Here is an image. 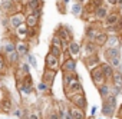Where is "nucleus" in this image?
I'll return each instance as SVG.
<instances>
[{
	"mask_svg": "<svg viewBox=\"0 0 122 119\" xmlns=\"http://www.w3.org/2000/svg\"><path fill=\"white\" fill-rule=\"evenodd\" d=\"M63 90L66 98H72L78 93H85L78 73H63Z\"/></svg>",
	"mask_w": 122,
	"mask_h": 119,
	"instance_id": "f257e3e1",
	"label": "nucleus"
},
{
	"mask_svg": "<svg viewBox=\"0 0 122 119\" xmlns=\"http://www.w3.org/2000/svg\"><path fill=\"white\" fill-rule=\"evenodd\" d=\"M57 36H59V39L62 40V52L66 49V46H68V43L73 39V35H72V30H71V27L69 26H66V25H59L57 27H56V32H55Z\"/></svg>",
	"mask_w": 122,
	"mask_h": 119,
	"instance_id": "f03ea898",
	"label": "nucleus"
},
{
	"mask_svg": "<svg viewBox=\"0 0 122 119\" xmlns=\"http://www.w3.org/2000/svg\"><path fill=\"white\" fill-rule=\"evenodd\" d=\"M0 12H2L3 16H12V15L22 12V10H20V6L16 5L15 2H12V0H2V3H0Z\"/></svg>",
	"mask_w": 122,
	"mask_h": 119,
	"instance_id": "7ed1b4c3",
	"label": "nucleus"
},
{
	"mask_svg": "<svg viewBox=\"0 0 122 119\" xmlns=\"http://www.w3.org/2000/svg\"><path fill=\"white\" fill-rule=\"evenodd\" d=\"M17 89L22 92V95L25 96H29L35 92V86H33V79H32V75H27L23 80L17 82Z\"/></svg>",
	"mask_w": 122,
	"mask_h": 119,
	"instance_id": "20e7f679",
	"label": "nucleus"
},
{
	"mask_svg": "<svg viewBox=\"0 0 122 119\" xmlns=\"http://www.w3.org/2000/svg\"><path fill=\"white\" fill-rule=\"evenodd\" d=\"M63 53H66V56H65V59L66 57H71V59H76L81 56V43L79 42H76L75 39H72L69 43H68V46H66V49L63 50Z\"/></svg>",
	"mask_w": 122,
	"mask_h": 119,
	"instance_id": "39448f33",
	"label": "nucleus"
},
{
	"mask_svg": "<svg viewBox=\"0 0 122 119\" xmlns=\"http://www.w3.org/2000/svg\"><path fill=\"white\" fill-rule=\"evenodd\" d=\"M40 16H42V10H37V12H35V13H27V15H25V25H26L29 29H39Z\"/></svg>",
	"mask_w": 122,
	"mask_h": 119,
	"instance_id": "423d86ee",
	"label": "nucleus"
},
{
	"mask_svg": "<svg viewBox=\"0 0 122 119\" xmlns=\"http://www.w3.org/2000/svg\"><path fill=\"white\" fill-rule=\"evenodd\" d=\"M45 69H49V70H53L57 73L60 70V60L57 57L52 56L50 53H47L45 56Z\"/></svg>",
	"mask_w": 122,
	"mask_h": 119,
	"instance_id": "0eeeda50",
	"label": "nucleus"
},
{
	"mask_svg": "<svg viewBox=\"0 0 122 119\" xmlns=\"http://www.w3.org/2000/svg\"><path fill=\"white\" fill-rule=\"evenodd\" d=\"M101 32H103V29H101V26H99L98 23H91V25H88L86 29H85V36H86L88 40L93 42V39H95Z\"/></svg>",
	"mask_w": 122,
	"mask_h": 119,
	"instance_id": "6e6552de",
	"label": "nucleus"
},
{
	"mask_svg": "<svg viewBox=\"0 0 122 119\" xmlns=\"http://www.w3.org/2000/svg\"><path fill=\"white\" fill-rule=\"evenodd\" d=\"M98 49H99V47H98L93 42H91V40H85V42L81 45V53H83V57H85V56L96 55Z\"/></svg>",
	"mask_w": 122,
	"mask_h": 119,
	"instance_id": "1a4fd4ad",
	"label": "nucleus"
},
{
	"mask_svg": "<svg viewBox=\"0 0 122 119\" xmlns=\"http://www.w3.org/2000/svg\"><path fill=\"white\" fill-rule=\"evenodd\" d=\"M7 23H9V26H10L12 29L19 27L20 25H23V23H25V13H23V12H17V13H15V15L9 16Z\"/></svg>",
	"mask_w": 122,
	"mask_h": 119,
	"instance_id": "9d476101",
	"label": "nucleus"
},
{
	"mask_svg": "<svg viewBox=\"0 0 122 119\" xmlns=\"http://www.w3.org/2000/svg\"><path fill=\"white\" fill-rule=\"evenodd\" d=\"M91 79H92V82H93V85H95L96 88L101 86V85H103V83H106V80H105V78H103L102 70H101L99 66L91 70Z\"/></svg>",
	"mask_w": 122,
	"mask_h": 119,
	"instance_id": "9b49d317",
	"label": "nucleus"
},
{
	"mask_svg": "<svg viewBox=\"0 0 122 119\" xmlns=\"http://www.w3.org/2000/svg\"><path fill=\"white\" fill-rule=\"evenodd\" d=\"M69 100H71V105L72 106H76V108L85 110V108H86V96H85V93L73 95L72 98H69Z\"/></svg>",
	"mask_w": 122,
	"mask_h": 119,
	"instance_id": "f8f14e48",
	"label": "nucleus"
},
{
	"mask_svg": "<svg viewBox=\"0 0 122 119\" xmlns=\"http://www.w3.org/2000/svg\"><path fill=\"white\" fill-rule=\"evenodd\" d=\"M13 52H16V42L13 39H5L2 43V52L0 53H3L5 56H9Z\"/></svg>",
	"mask_w": 122,
	"mask_h": 119,
	"instance_id": "ddd939ff",
	"label": "nucleus"
},
{
	"mask_svg": "<svg viewBox=\"0 0 122 119\" xmlns=\"http://www.w3.org/2000/svg\"><path fill=\"white\" fill-rule=\"evenodd\" d=\"M27 75H30V66L26 63V62H22L17 65V69H16V78H17V82L23 80Z\"/></svg>",
	"mask_w": 122,
	"mask_h": 119,
	"instance_id": "4468645a",
	"label": "nucleus"
},
{
	"mask_svg": "<svg viewBox=\"0 0 122 119\" xmlns=\"http://www.w3.org/2000/svg\"><path fill=\"white\" fill-rule=\"evenodd\" d=\"M26 13H35L37 10H43V0H27L26 3Z\"/></svg>",
	"mask_w": 122,
	"mask_h": 119,
	"instance_id": "2eb2a0df",
	"label": "nucleus"
},
{
	"mask_svg": "<svg viewBox=\"0 0 122 119\" xmlns=\"http://www.w3.org/2000/svg\"><path fill=\"white\" fill-rule=\"evenodd\" d=\"M76 60L71 57H66L63 65H60V69H62L63 73H76Z\"/></svg>",
	"mask_w": 122,
	"mask_h": 119,
	"instance_id": "dca6fc26",
	"label": "nucleus"
},
{
	"mask_svg": "<svg viewBox=\"0 0 122 119\" xmlns=\"http://www.w3.org/2000/svg\"><path fill=\"white\" fill-rule=\"evenodd\" d=\"M119 20H121V16H119V12H118V10L109 12V13L106 15V17L103 19V26H105V27L113 26V25H116Z\"/></svg>",
	"mask_w": 122,
	"mask_h": 119,
	"instance_id": "f3484780",
	"label": "nucleus"
},
{
	"mask_svg": "<svg viewBox=\"0 0 122 119\" xmlns=\"http://www.w3.org/2000/svg\"><path fill=\"white\" fill-rule=\"evenodd\" d=\"M109 13V9H108V6L106 5H101L99 7H96L95 10H93V19H96L98 22H103V19L106 17V15Z\"/></svg>",
	"mask_w": 122,
	"mask_h": 119,
	"instance_id": "a211bd4d",
	"label": "nucleus"
},
{
	"mask_svg": "<svg viewBox=\"0 0 122 119\" xmlns=\"http://www.w3.org/2000/svg\"><path fill=\"white\" fill-rule=\"evenodd\" d=\"M16 52L17 55L22 57V56H27L30 53V45L27 42H23V40H17L16 42Z\"/></svg>",
	"mask_w": 122,
	"mask_h": 119,
	"instance_id": "6ab92c4d",
	"label": "nucleus"
},
{
	"mask_svg": "<svg viewBox=\"0 0 122 119\" xmlns=\"http://www.w3.org/2000/svg\"><path fill=\"white\" fill-rule=\"evenodd\" d=\"M99 68H101V70H102V75H103L105 80H106V82H111V79H112V76H113L115 69H113L109 63H106V62L99 63Z\"/></svg>",
	"mask_w": 122,
	"mask_h": 119,
	"instance_id": "aec40b11",
	"label": "nucleus"
},
{
	"mask_svg": "<svg viewBox=\"0 0 122 119\" xmlns=\"http://www.w3.org/2000/svg\"><path fill=\"white\" fill-rule=\"evenodd\" d=\"M83 62H85L86 68H88L89 70H92V69H95V68L99 66V56H98V55L85 56V57H83Z\"/></svg>",
	"mask_w": 122,
	"mask_h": 119,
	"instance_id": "412c9836",
	"label": "nucleus"
},
{
	"mask_svg": "<svg viewBox=\"0 0 122 119\" xmlns=\"http://www.w3.org/2000/svg\"><path fill=\"white\" fill-rule=\"evenodd\" d=\"M55 78H56V72L53 70H49V69H45L43 70V75H42V82H45L47 86H53L55 83Z\"/></svg>",
	"mask_w": 122,
	"mask_h": 119,
	"instance_id": "4be33fe9",
	"label": "nucleus"
},
{
	"mask_svg": "<svg viewBox=\"0 0 122 119\" xmlns=\"http://www.w3.org/2000/svg\"><path fill=\"white\" fill-rule=\"evenodd\" d=\"M68 112H69V116L71 119H86V115L82 109L76 108V106H68Z\"/></svg>",
	"mask_w": 122,
	"mask_h": 119,
	"instance_id": "5701e85b",
	"label": "nucleus"
},
{
	"mask_svg": "<svg viewBox=\"0 0 122 119\" xmlns=\"http://www.w3.org/2000/svg\"><path fill=\"white\" fill-rule=\"evenodd\" d=\"M103 56H105V59H106V62H109L112 57L121 56V49H119V47H105Z\"/></svg>",
	"mask_w": 122,
	"mask_h": 119,
	"instance_id": "b1692460",
	"label": "nucleus"
},
{
	"mask_svg": "<svg viewBox=\"0 0 122 119\" xmlns=\"http://www.w3.org/2000/svg\"><path fill=\"white\" fill-rule=\"evenodd\" d=\"M15 36H16L17 40L26 42V39H27V26L23 23V25H20L19 27H16V29H15Z\"/></svg>",
	"mask_w": 122,
	"mask_h": 119,
	"instance_id": "393cba45",
	"label": "nucleus"
},
{
	"mask_svg": "<svg viewBox=\"0 0 122 119\" xmlns=\"http://www.w3.org/2000/svg\"><path fill=\"white\" fill-rule=\"evenodd\" d=\"M115 110H116V108H115L113 105H111L109 102L103 100V103H102V109H101V112H102L103 116H106V118H112L113 113H115Z\"/></svg>",
	"mask_w": 122,
	"mask_h": 119,
	"instance_id": "a878e982",
	"label": "nucleus"
},
{
	"mask_svg": "<svg viewBox=\"0 0 122 119\" xmlns=\"http://www.w3.org/2000/svg\"><path fill=\"white\" fill-rule=\"evenodd\" d=\"M98 90H99V96L102 99H106L109 95H112V86L108 82L103 83V85H101V86H98Z\"/></svg>",
	"mask_w": 122,
	"mask_h": 119,
	"instance_id": "bb28decb",
	"label": "nucleus"
},
{
	"mask_svg": "<svg viewBox=\"0 0 122 119\" xmlns=\"http://www.w3.org/2000/svg\"><path fill=\"white\" fill-rule=\"evenodd\" d=\"M108 33H105V32H101L95 39H93V43L98 46V47H105V43H106V39H108Z\"/></svg>",
	"mask_w": 122,
	"mask_h": 119,
	"instance_id": "cd10ccee",
	"label": "nucleus"
},
{
	"mask_svg": "<svg viewBox=\"0 0 122 119\" xmlns=\"http://www.w3.org/2000/svg\"><path fill=\"white\" fill-rule=\"evenodd\" d=\"M56 109H57V116H59V119H71L69 112H68V106H66L65 103H59V108H56Z\"/></svg>",
	"mask_w": 122,
	"mask_h": 119,
	"instance_id": "c85d7f7f",
	"label": "nucleus"
},
{
	"mask_svg": "<svg viewBox=\"0 0 122 119\" xmlns=\"http://www.w3.org/2000/svg\"><path fill=\"white\" fill-rule=\"evenodd\" d=\"M105 47H119V36L118 35H111L106 39Z\"/></svg>",
	"mask_w": 122,
	"mask_h": 119,
	"instance_id": "c756f323",
	"label": "nucleus"
},
{
	"mask_svg": "<svg viewBox=\"0 0 122 119\" xmlns=\"http://www.w3.org/2000/svg\"><path fill=\"white\" fill-rule=\"evenodd\" d=\"M0 102H2L0 109H2L3 112H10V110H12V99H10V98L3 96L2 99H0Z\"/></svg>",
	"mask_w": 122,
	"mask_h": 119,
	"instance_id": "7c9ffc66",
	"label": "nucleus"
},
{
	"mask_svg": "<svg viewBox=\"0 0 122 119\" xmlns=\"http://www.w3.org/2000/svg\"><path fill=\"white\" fill-rule=\"evenodd\" d=\"M36 90L39 92V93H42V95H49V93H52V88L50 86H47L45 82H39L37 83V86H36Z\"/></svg>",
	"mask_w": 122,
	"mask_h": 119,
	"instance_id": "2f4dec72",
	"label": "nucleus"
},
{
	"mask_svg": "<svg viewBox=\"0 0 122 119\" xmlns=\"http://www.w3.org/2000/svg\"><path fill=\"white\" fill-rule=\"evenodd\" d=\"M7 69H9V65L6 60V56L3 53H0V75H6Z\"/></svg>",
	"mask_w": 122,
	"mask_h": 119,
	"instance_id": "473e14b6",
	"label": "nucleus"
},
{
	"mask_svg": "<svg viewBox=\"0 0 122 119\" xmlns=\"http://www.w3.org/2000/svg\"><path fill=\"white\" fill-rule=\"evenodd\" d=\"M19 59H20V56L17 55V52H13L12 55L6 56L7 65H12V66H15V65H19Z\"/></svg>",
	"mask_w": 122,
	"mask_h": 119,
	"instance_id": "72a5a7b5",
	"label": "nucleus"
},
{
	"mask_svg": "<svg viewBox=\"0 0 122 119\" xmlns=\"http://www.w3.org/2000/svg\"><path fill=\"white\" fill-rule=\"evenodd\" d=\"M82 10H83V6L81 5V3H73V6L71 7V12H72V15L73 16H76V17H81V15H82Z\"/></svg>",
	"mask_w": 122,
	"mask_h": 119,
	"instance_id": "f704fd0d",
	"label": "nucleus"
},
{
	"mask_svg": "<svg viewBox=\"0 0 122 119\" xmlns=\"http://www.w3.org/2000/svg\"><path fill=\"white\" fill-rule=\"evenodd\" d=\"M106 30H108V32H105V33H108V35H118V33L121 32V20H119L116 25L106 27Z\"/></svg>",
	"mask_w": 122,
	"mask_h": 119,
	"instance_id": "c9c22d12",
	"label": "nucleus"
},
{
	"mask_svg": "<svg viewBox=\"0 0 122 119\" xmlns=\"http://www.w3.org/2000/svg\"><path fill=\"white\" fill-rule=\"evenodd\" d=\"M50 46H55V47H59V49H62V40L59 39V36L56 33H53L52 36V40H50Z\"/></svg>",
	"mask_w": 122,
	"mask_h": 119,
	"instance_id": "e433bc0d",
	"label": "nucleus"
},
{
	"mask_svg": "<svg viewBox=\"0 0 122 119\" xmlns=\"http://www.w3.org/2000/svg\"><path fill=\"white\" fill-rule=\"evenodd\" d=\"M49 53L52 55V56H55V57H60L63 55V52H62V49H59V47H55V46H50L49 47Z\"/></svg>",
	"mask_w": 122,
	"mask_h": 119,
	"instance_id": "4c0bfd02",
	"label": "nucleus"
},
{
	"mask_svg": "<svg viewBox=\"0 0 122 119\" xmlns=\"http://www.w3.org/2000/svg\"><path fill=\"white\" fill-rule=\"evenodd\" d=\"M26 57H27V65L36 69V68H37V60H36V57H35V55H32V53H29V55H27Z\"/></svg>",
	"mask_w": 122,
	"mask_h": 119,
	"instance_id": "58836bf2",
	"label": "nucleus"
},
{
	"mask_svg": "<svg viewBox=\"0 0 122 119\" xmlns=\"http://www.w3.org/2000/svg\"><path fill=\"white\" fill-rule=\"evenodd\" d=\"M46 119H59V116H57V109L52 106V108L47 110V116H46Z\"/></svg>",
	"mask_w": 122,
	"mask_h": 119,
	"instance_id": "ea45409f",
	"label": "nucleus"
},
{
	"mask_svg": "<svg viewBox=\"0 0 122 119\" xmlns=\"http://www.w3.org/2000/svg\"><path fill=\"white\" fill-rule=\"evenodd\" d=\"M66 5L62 2V0H57V10H59V13L60 15H66V7H65Z\"/></svg>",
	"mask_w": 122,
	"mask_h": 119,
	"instance_id": "a19ab883",
	"label": "nucleus"
},
{
	"mask_svg": "<svg viewBox=\"0 0 122 119\" xmlns=\"http://www.w3.org/2000/svg\"><path fill=\"white\" fill-rule=\"evenodd\" d=\"M27 119H42V118H40L37 110H30L29 115H27Z\"/></svg>",
	"mask_w": 122,
	"mask_h": 119,
	"instance_id": "79ce46f5",
	"label": "nucleus"
},
{
	"mask_svg": "<svg viewBox=\"0 0 122 119\" xmlns=\"http://www.w3.org/2000/svg\"><path fill=\"white\" fill-rule=\"evenodd\" d=\"M105 3H106V6H116L118 0H105Z\"/></svg>",
	"mask_w": 122,
	"mask_h": 119,
	"instance_id": "37998d69",
	"label": "nucleus"
},
{
	"mask_svg": "<svg viewBox=\"0 0 122 119\" xmlns=\"http://www.w3.org/2000/svg\"><path fill=\"white\" fill-rule=\"evenodd\" d=\"M15 116H17V118H23V109H17V110L15 112Z\"/></svg>",
	"mask_w": 122,
	"mask_h": 119,
	"instance_id": "c03bdc74",
	"label": "nucleus"
},
{
	"mask_svg": "<svg viewBox=\"0 0 122 119\" xmlns=\"http://www.w3.org/2000/svg\"><path fill=\"white\" fill-rule=\"evenodd\" d=\"M96 110H98V108H96V106H92V109H91V115L93 116V115L96 113Z\"/></svg>",
	"mask_w": 122,
	"mask_h": 119,
	"instance_id": "a18cd8bd",
	"label": "nucleus"
},
{
	"mask_svg": "<svg viewBox=\"0 0 122 119\" xmlns=\"http://www.w3.org/2000/svg\"><path fill=\"white\" fill-rule=\"evenodd\" d=\"M76 3H81L82 6H85V5L88 3V0H76Z\"/></svg>",
	"mask_w": 122,
	"mask_h": 119,
	"instance_id": "49530a36",
	"label": "nucleus"
},
{
	"mask_svg": "<svg viewBox=\"0 0 122 119\" xmlns=\"http://www.w3.org/2000/svg\"><path fill=\"white\" fill-rule=\"evenodd\" d=\"M12 2H15L16 5H19V6H22V3H23V0H12Z\"/></svg>",
	"mask_w": 122,
	"mask_h": 119,
	"instance_id": "de8ad7c7",
	"label": "nucleus"
},
{
	"mask_svg": "<svg viewBox=\"0 0 122 119\" xmlns=\"http://www.w3.org/2000/svg\"><path fill=\"white\" fill-rule=\"evenodd\" d=\"M62 2H63L65 5H68V3H69V0H62Z\"/></svg>",
	"mask_w": 122,
	"mask_h": 119,
	"instance_id": "09e8293b",
	"label": "nucleus"
},
{
	"mask_svg": "<svg viewBox=\"0 0 122 119\" xmlns=\"http://www.w3.org/2000/svg\"><path fill=\"white\" fill-rule=\"evenodd\" d=\"M3 98V93H2V89H0V99H2Z\"/></svg>",
	"mask_w": 122,
	"mask_h": 119,
	"instance_id": "8fccbe9b",
	"label": "nucleus"
},
{
	"mask_svg": "<svg viewBox=\"0 0 122 119\" xmlns=\"http://www.w3.org/2000/svg\"><path fill=\"white\" fill-rule=\"evenodd\" d=\"M0 88H2V85H0Z\"/></svg>",
	"mask_w": 122,
	"mask_h": 119,
	"instance_id": "3c124183",
	"label": "nucleus"
},
{
	"mask_svg": "<svg viewBox=\"0 0 122 119\" xmlns=\"http://www.w3.org/2000/svg\"><path fill=\"white\" fill-rule=\"evenodd\" d=\"M99 119H102V118H99Z\"/></svg>",
	"mask_w": 122,
	"mask_h": 119,
	"instance_id": "603ef678",
	"label": "nucleus"
}]
</instances>
